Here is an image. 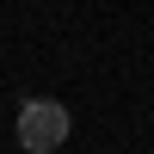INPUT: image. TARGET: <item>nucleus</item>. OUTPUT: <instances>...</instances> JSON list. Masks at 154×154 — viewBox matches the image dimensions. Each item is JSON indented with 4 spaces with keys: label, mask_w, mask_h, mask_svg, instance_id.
Returning a JSON list of instances; mask_svg holds the SVG:
<instances>
[{
    "label": "nucleus",
    "mask_w": 154,
    "mask_h": 154,
    "mask_svg": "<svg viewBox=\"0 0 154 154\" xmlns=\"http://www.w3.org/2000/svg\"><path fill=\"white\" fill-rule=\"evenodd\" d=\"M68 130H74V117L62 99H25L19 105V148L25 154H56L68 142Z\"/></svg>",
    "instance_id": "1"
}]
</instances>
